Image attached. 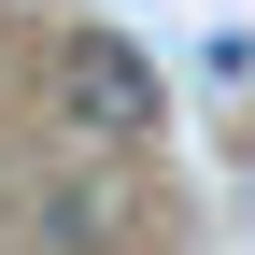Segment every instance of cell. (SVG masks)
Returning a JSON list of instances; mask_svg holds the SVG:
<instances>
[{"instance_id": "obj_1", "label": "cell", "mask_w": 255, "mask_h": 255, "mask_svg": "<svg viewBox=\"0 0 255 255\" xmlns=\"http://www.w3.org/2000/svg\"><path fill=\"white\" fill-rule=\"evenodd\" d=\"M57 114L85 128V142H156V57L128 43V28H71L57 43Z\"/></svg>"}]
</instances>
